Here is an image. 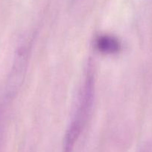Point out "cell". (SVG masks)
Here are the masks:
<instances>
[{"instance_id":"6da1fadb","label":"cell","mask_w":152,"mask_h":152,"mask_svg":"<svg viewBox=\"0 0 152 152\" xmlns=\"http://www.w3.org/2000/svg\"><path fill=\"white\" fill-rule=\"evenodd\" d=\"M92 99H93V80L92 76L89 75L86 79L83 92L81 94V98L80 99V103L75 113V116L66 134L63 152H72L75 142L77 140L86 121L88 114L92 107Z\"/></svg>"},{"instance_id":"7a4b0ae2","label":"cell","mask_w":152,"mask_h":152,"mask_svg":"<svg viewBox=\"0 0 152 152\" xmlns=\"http://www.w3.org/2000/svg\"><path fill=\"white\" fill-rule=\"evenodd\" d=\"M96 46L98 50L104 53H116L119 51L121 45L119 40L111 36H101L96 40Z\"/></svg>"}]
</instances>
